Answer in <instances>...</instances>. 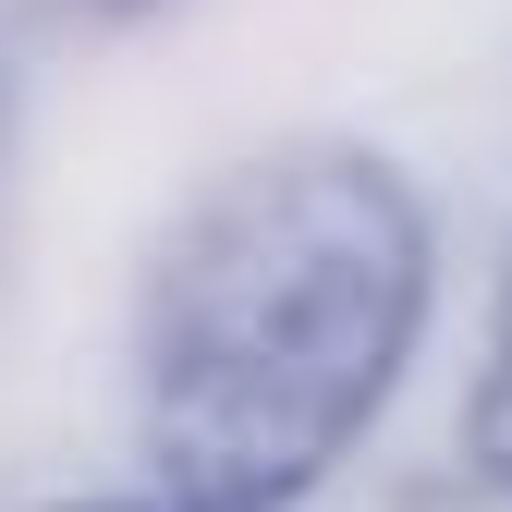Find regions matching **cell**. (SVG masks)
Listing matches in <instances>:
<instances>
[{
	"instance_id": "5b68a950",
	"label": "cell",
	"mask_w": 512,
	"mask_h": 512,
	"mask_svg": "<svg viewBox=\"0 0 512 512\" xmlns=\"http://www.w3.org/2000/svg\"><path fill=\"white\" fill-rule=\"evenodd\" d=\"M98 13H159V0H98Z\"/></svg>"
},
{
	"instance_id": "277c9868",
	"label": "cell",
	"mask_w": 512,
	"mask_h": 512,
	"mask_svg": "<svg viewBox=\"0 0 512 512\" xmlns=\"http://www.w3.org/2000/svg\"><path fill=\"white\" fill-rule=\"evenodd\" d=\"M0 196H13V61H0Z\"/></svg>"
},
{
	"instance_id": "6da1fadb",
	"label": "cell",
	"mask_w": 512,
	"mask_h": 512,
	"mask_svg": "<svg viewBox=\"0 0 512 512\" xmlns=\"http://www.w3.org/2000/svg\"><path fill=\"white\" fill-rule=\"evenodd\" d=\"M427 196L354 135H293L208 171L135 269V452L220 512H293L391 415L427 342Z\"/></svg>"
},
{
	"instance_id": "7a4b0ae2",
	"label": "cell",
	"mask_w": 512,
	"mask_h": 512,
	"mask_svg": "<svg viewBox=\"0 0 512 512\" xmlns=\"http://www.w3.org/2000/svg\"><path fill=\"white\" fill-rule=\"evenodd\" d=\"M464 452H476V476H488V488L512 500V244H500V281H488V354H476Z\"/></svg>"
},
{
	"instance_id": "3957f363",
	"label": "cell",
	"mask_w": 512,
	"mask_h": 512,
	"mask_svg": "<svg viewBox=\"0 0 512 512\" xmlns=\"http://www.w3.org/2000/svg\"><path fill=\"white\" fill-rule=\"evenodd\" d=\"M37 512H220V500H183V488H74V500H37Z\"/></svg>"
}]
</instances>
